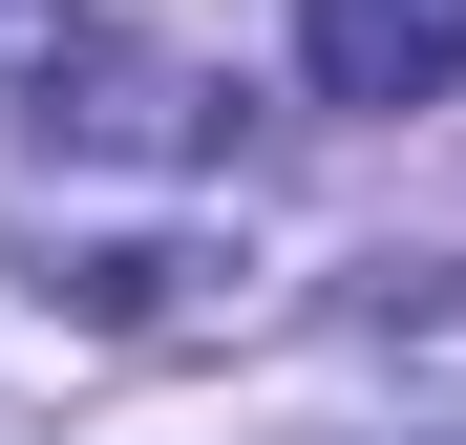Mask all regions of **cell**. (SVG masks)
I'll return each mask as SVG.
<instances>
[{
	"label": "cell",
	"mask_w": 466,
	"mask_h": 445,
	"mask_svg": "<svg viewBox=\"0 0 466 445\" xmlns=\"http://www.w3.org/2000/svg\"><path fill=\"white\" fill-rule=\"evenodd\" d=\"M297 86L319 106H445L466 86V0H297Z\"/></svg>",
	"instance_id": "cell-1"
}]
</instances>
